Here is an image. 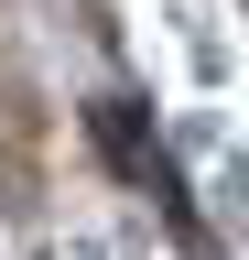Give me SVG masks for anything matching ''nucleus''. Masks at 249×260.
<instances>
[{
    "label": "nucleus",
    "instance_id": "obj_1",
    "mask_svg": "<svg viewBox=\"0 0 249 260\" xmlns=\"http://www.w3.org/2000/svg\"><path fill=\"white\" fill-rule=\"evenodd\" d=\"M98 141L119 174H152V141H141V119H130V98H98Z\"/></svg>",
    "mask_w": 249,
    "mask_h": 260
}]
</instances>
